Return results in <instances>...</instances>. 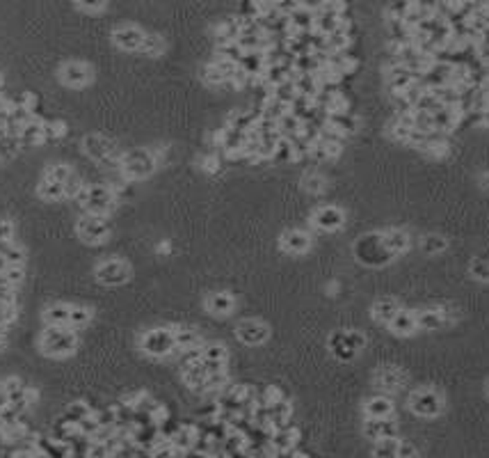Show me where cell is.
I'll return each mask as SVG.
<instances>
[{
	"label": "cell",
	"mask_w": 489,
	"mask_h": 458,
	"mask_svg": "<svg viewBox=\"0 0 489 458\" xmlns=\"http://www.w3.org/2000/svg\"><path fill=\"white\" fill-rule=\"evenodd\" d=\"M140 351L149 358H170L177 353V339H174L172 325H160L140 334Z\"/></svg>",
	"instance_id": "obj_5"
},
{
	"label": "cell",
	"mask_w": 489,
	"mask_h": 458,
	"mask_svg": "<svg viewBox=\"0 0 489 458\" xmlns=\"http://www.w3.org/2000/svg\"><path fill=\"white\" fill-rule=\"evenodd\" d=\"M268 412H270V424H272V428H279V426L290 424V417H293V405H290L286 399H279L277 403L268 405Z\"/></svg>",
	"instance_id": "obj_27"
},
{
	"label": "cell",
	"mask_w": 489,
	"mask_h": 458,
	"mask_svg": "<svg viewBox=\"0 0 489 458\" xmlns=\"http://www.w3.org/2000/svg\"><path fill=\"white\" fill-rule=\"evenodd\" d=\"M220 165H222L220 156H215V154H208V156L201 158V167H203L206 172H210V174L220 172Z\"/></svg>",
	"instance_id": "obj_43"
},
{
	"label": "cell",
	"mask_w": 489,
	"mask_h": 458,
	"mask_svg": "<svg viewBox=\"0 0 489 458\" xmlns=\"http://www.w3.org/2000/svg\"><path fill=\"white\" fill-rule=\"evenodd\" d=\"M407 381H410L407 372L396 365H382L377 367L373 374L375 388L379 392H384V394H398V392H403L407 388Z\"/></svg>",
	"instance_id": "obj_11"
},
{
	"label": "cell",
	"mask_w": 489,
	"mask_h": 458,
	"mask_svg": "<svg viewBox=\"0 0 489 458\" xmlns=\"http://www.w3.org/2000/svg\"><path fill=\"white\" fill-rule=\"evenodd\" d=\"M5 341H7V334H5V328H0V348L5 346Z\"/></svg>",
	"instance_id": "obj_50"
},
{
	"label": "cell",
	"mask_w": 489,
	"mask_h": 458,
	"mask_svg": "<svg viewBox=\"0 0 489 458\" xmlns=\"http://www.w3.org/2000/svg\"><path fill=\"white\" fill-rule=\"evenodd\" d=\"M421 452L419 449H416L412 442H407V440H403L400 438V447H398V458H407V456H419Z\"/></svg>",
	"instance_id": "obj_46"
},
{
	"label": "cell",
	"mask_w": 489,
	"mask_h": 458,
	"mask_svg": "<svg viewBox=\"0 0 489 458\" xmlns=\"http://www.w3.org/2000/svg\"><path fill=\"white\" fill-rule=\"evenodd\" d=\"M83 188H85V184L80 181V177H76V174H71V177L64 181V195L71 198V200H76Z\"/></svg>",
	"instance_id": "obj_38"
},
{
	"label": "cell",
	"mask_w": 489,
	"mask_h": 458,
	"mask_svg": "<svg viewBox=\"0 0 489 458\" xmlns=\"http://www.w3.org/2000/svg\"><path fill=\"white\" fill-rule=\"evenodd\" d=\"M78 238L87 245H101L110 236V225L106 222V216H92L85 213L76 225Z\"/></svg>",
	"instance_id": "obj_9"
},
{
	"label": "cell",
	"mask_w": 489,
	"mask_h": 458,
	"mask_svg": "<svg viewBox=\"0 0 489 458\" xmlns=\"http://www.w3.org/2000/svg\"><path fill=\"white\" fill-rule=\"evenodd\" d=\"M0 388L5 390V394H7V397H12V394H17V392L26 390V385L21 383L17 376H10V378H5V381L0 383Z\"/></svg>",
	"instance_id": "obj_42"
},
{
	"label": "cell",
	"mask_w": 489,
	"mask_h": 458,
	"mask_svg": "<svg viewBox=\"0 0 489 458\" xmlns=\"http://www.w3.org/2000/svg\"><path fill=\"white\" fill-rule=\"evenodd\" d=\"M480 181H483V186H485V188H489V170L483 172V177H480Z\"/></svg>",
	"instance_id": "obj_48"
},
{
	"label": "cell",
	"mask_w": 489,
	"mask_h": 458,
	"mask_svg": "<svg viewBox=\"0 0 489 458\" xmlns=\"http://www.w3.org/2000/svg\"><path fill=\"white\" fill-rule=\"evenodd\" d=\"M144 37H147V32L140 30L137 26H121V28H117V30H112L114 46L121 50H128V53L140 50L144 44Z\"/></svg>",
	"instance_id": "obj_18"
},
{
	"label": "cell",
	"mask_w": 489,
	"mask_h": 458,
	"mask_svg": "<svg viewBox=\"0 0 489 458\" xmlns=\"http://www.w3.org/2000/svg\"><path fill=\"white\" fill-rule=\"evenodd\" d=\"M485 397L489 399V378H487V381H485Z\"/></svg>",
	"instance_id": "obj_51"
},
{
	"label": "cell",
	"mask_w": 489,
	"mask_h": 458,
	"mask_svg": "<svg viewBox=\"0 0 489 458\" xmlns=\"http://www.w3.org/2000/svg\"><path fill=\"white\" fill-rule=\"evenodd\" d=\"M76 346L78 337L71 325H46L39 337V351L48 358H67Z\"/></svg>",
	"instance_id": "obj_2"
},
{
	"label": "cell",
	"mask_w": 489,
	"mask_h": 458,
	"mask_svg": "<svg viewBox=\"0 0 489 458\" xmlns=\"http://www.w3.org/2000/svg\"><path fill=\"white\" fill-rule=\"evenodd\" d=\"M130 273H133L130 271V266L121 259H106V261H101V264L97 266V271H94L97 280L106 287L126 285V282L130 280Z\"/></svg>",
	"instance_id": "obj_12"
},
{
	"label": "cell",
	"mask_w": 489,
	"mask_h": 458,
	"mask_svg": "<svg viewBox=\"0 0 489 458\" xmlns=\"http://www.w3.org/2000/svg\"><path fill=\"white\" fill-rule=\"evenodd\" d=\"M37 195L46 202H60L67 198V195H64V184L53 181V179H46V177H43L41 184L37 186Z\"/></svg>",
	"instance_id": "obj_29"
},
{
	"label": "cell",
	"mask_w": 489,
	"mask_h": 458,
	"mask_svg": "<svg viewBox=\"0 0 489 458\" xmlns=\"http://www.w3.org/2000/svg\"><path fill=\"white\" fill-rule=\"evenodd\" d=\"M311 225L320 231H339L346 225V211L337 204H323L311 213Z\"/></svg>",
	"instance_id": "obj_14"
},
{
	"label": "cell",
	"mask_w": 489,
	"mask_h": 458,
	"mask_svg": "<svg viewBox=\"0 0 489 458\" xmlns=\"http://www.w3.org/2000/svg\"><path fill=\"white\" fill-rule=\"evenodd\" d=\"M386 330L396 337H412V334L419 332V318H416V309L400 307L396 312V316L386 323Z\"/></svg>",
	"instance_id": "obj_17"
},
{
	"label": "cell",
	"mask_w": 489,
	"mask_h": 458,
	"mask_svg": "<svg viewBox=\"0 0 489 458\" xmlns=\"http://www.w3.org/2000/svg\"><path fill=\"white\" fill-rule=\"evenodd\" d=\"M416 318H419V332H437L455 323L459 312L452 305H432V307L416 309Z\"/></svg>",
	"instance_id": "obj_7"
},
{
	"label": "cell",
	"mask_w": 489,
	"mask_h": 458,
	"mask_svg": "<svg viewBox=\"0 0 489 458\" xmlns=\"http://www.w3.org/2000/svg\"><path fill=\"white\" fill-rule=\"evenodd\" d=\"M5 268H7V259L3 257V254H0V275L5 273Z\"/></svg>",
	"instance_id": "obj_49"
},
{
	"label": "cell",
	"mask_w": 489,
	"mask_h": 458,
	"mask_svg": "<svg viewBox=\"0 0 489 458\" xmlns=\"http://www.w3.org/2000/svg\"><path fill=\"white\" fill-rule=\"evenodd\" d=\"M236 337L245 346H263L270 339V325L261 318H243L236 325Z\"/></svg>",
	"instance_id": "obj_13"
},
{
	"label": "cell",
	"mask_w": 489,
	"mask_h": 458,
	"mask_svg": "<svg viewBox=\"0 0 489 458\" xmlns=\"http://www.w3.org/2000/svg\"><path fill=\"white\" fill-rule=\"evenodd\" d=\"M160 163L156 158V151L153 149H133L128 154H121V161H119V172L123 179L128 181H140V179H147L149 174H153Z\"/></svg>",
	"instance_id": "obj_4"
},
{
	"label": "cell",
	"mask_w": 489,
	"mask_h": 458,
	"mask_svg": "<svg viewBox=\"0 0 489 458\" xmlns=\"http://www.w3.org/2000/svg\"><path fill=\"white\" fill-rule=\"evenodd\" d=\"M71 167L67 163H53V165H48L46 167V172H43V177L46 179H53V181H60V184H64L69 177H71Z\"/></svg>",
	"instance_id": "obj_36"
},
{
	"label": "cell",
	"mask_w": 489,
	"mask_h": 458,
	"mask_svg": "<svg viewBox=\"0 0 489 458\" xmlns=\"http://www.w3.org/2000/svg\"><path fill=\"white\" fill-rule=\"evenodd\" d=\"M69 309H71V305H64V303L48 305V307L43 309V323L46 325H69Z\"/></svg>",
	"instance_id": "obj_28"
},
{
	"label": "cell",
	"mask_w": 489,
	"mask_h": 458,
	"mask_svg": "<svg viewBox=\"0 0 489 458\" xmlns=\"http://www.w3.org/2000/svg\"><path fill=\"white\" fill-rule=\"evenodd\" d=\"M174 339H177V353L183 351H194V348H201V334L194 328H188V325H174Z\"/></svg>",
	"instance_id": "obj_26"
},
{
	"label": "cell",
	"mask_w": 489,
	"mask_h": 458,
	"mask_svg": "<svg viewBox=\"0 0 489 458\" xmlns=\"http://www.w3.org/2000/svg\"><path fill=\"white\" fill-rule=\"evenodd\" d=\"M76 5L85 12H101L106 7V0H76Z\"/></svg>",
	"instance_id": "obj_44"
},
{
	"label": "cell",
	"mask_w": 489,
	"mask_h": 458,
	"mask_svg": "<svg viewBox=\"0 0 489 458\" xmlns=\"http://www.w3.org/2000/svg\"><path fill=\"white\" fill-rule=\"evenodd\" d=\"M368 339L361 330H337L330 337V353L341 362H350L366 348Z\"/></svg>",
	"instance_id": "obj_6"
},
{
	"label": "cell",
	"mask_w": 489,
	"mask_h": 458,
	"mask_svg": "<svg viewBox=\"0 0 489 458\" xmlns=\"http://www.w3.org/2000/svg\"><path fill=\"white\" fill-rule=\"evenodd\" d=\"M363 417H396V403H393L391 394L377 392V394L368 397L361 405Z\"/></svg>",
	"instance_id": "obj_19"
},
{
	"label": "cell",
	"mask_w": 489,
	"mask_h": 458,
	"mask_svg": "<svg viewBox=\"0 0 489 458\" xmlns=\"http://www.w3.org/2000/svg\"><path fill=\"white\" fill-rule=\"evenodd\" d=\"M268 3H275V0H268Z\"/></svg>",
	"instance_id": "obj_52"
},
{
	"label": "cell",
	"mask_w": 489,
	"mask_h": 458,
	"mask_svg": "<svg viewBox=\"0 0 489 458\" xmlns=\"http://www.w3.org/2000/svg\"><path fill=\"white\" fill-rule=\"evenodd\" d=\"M119 200L114 195V191L106 184H97L87 188V198L80 207L85 209V213L92 216H108L114 209V202Z\"/></svg>",
	"instance_id": "obj_10"
},
{
	"label": "cell",
	"mask_w": 489,
	"mask_h": 458,
	"mask_svg": "<svg viewBox=\"0 0 489 458\" xmlns=\"http://www.w3.org/2000/svg\"><path fill=\"white\" fill-rule=\"evenodd\" d=\"M60 81L67 87H85L92 81V71L83 62H67L60 67Z\"/></svg>",
	"instance_id": "obj_22"
},
{
	"label": "cell",
	"mask_w": 489,
	"mask_h": 458,
	"mask_svg": "<svg viewBox=\"0 0 489 458\" xmlns=\"http://www.w3.org/2000/svg\"><path fill=\"white\" fill-rule=\"evenodd\" d=\"M384 234V243L389 252L393 257H400V254H405L407 250L412 248V236L410 231L403 229V227H389V229H382Z\"/></svg>",
	"instance_id": "obj_23"
},
{
	"label": "cell",
	"mask_w": 489,
	"mask_h": 458,
	"mask_svg": "<svg viewBox=\"0 0 489 458\" xmlns=\"http://www.w3.org/2000/svg\"><path fill=\"white\" fill-rule=\"evenodd\" d=\"M302 188L309 195H320V193H325V188H327V179L323 177L320 172H306L304 177H302Z\"/></svg>",
	"instance_id": "obj_33"
},
{
	"label": "cell",
	"mask_w": 489,
	"mask_h": 458,
	"mask_svg": "<svg viewBox=\"0 0 489 458\" xmlns=\"http://www.w3.org/2000/svg\"><path fill=\"white\" fill-rule=\"evenodd\" d=\"M92 316H94V312L90 307H83V305H71L69 325L71 328H85V325L92 321Z\"/></svg>",
	"instance_id": "obj_34"
},
{
	"label": "cell",
	"mask_w": 489,
	"mask_h": 458,
	"mask_svg": "<svg viewBox=\"0 0 489 458\" xmlns=\"http://www.w3.org/2000/svg\"><path fill=\"white\" fill-rule=\"evenodd\" d=\"M43 133H46V140L62 137L67 133V124H64V122H43Z\"/></svg>",
	"instance_id": "obj_39"
},
{
	"label": "cell",
	"mask_w": 489,
	"mask_h": 458,
	"mask_svg": "<svg viewBox=\"0 0 489 458\" xmlns=\"http://www.w3.org/2000/svg\"><path fill=\"white\" fill-rule=\"evenodd\" d=\"M140 53L149 55V57L163 55V53H165V41H163V37H158V35H147V37H144L142 48H140Z\"/></svg>",
	"instance_id": "obj_35"
},
{
	"label": "cell",
	"mask_w": 489,
	"mask_h": 458,
	"mask_svg": "<svg viewBox=\"0 0 489 458\" xmlns=\"http://www.w3.org/2000/svg\"><path fill=\"white\" fill-rule=\"evenodd\" d=\"M398 447H400V438L398 435H393V438H384V440L373 442L370 454L382 456V458H398Z\"/></svg>",
	"instance_id": "obj_30"
},
{
	"label": "cell",
	"mask_w": 489,
	"mask_h": 458,
	"mask_svg": "<svg viewBox=\"0 0 489 458\" xmlns=\"http://www.w3.org/2000/svg\"><path fill=\"white\" fill-rule=\"evenodd\" d=\"M236 298L229 292H213L203 298V307L213 316H231L236 312Z\"/></svg>",
	"instance_id": "obj_21"
},
{
	"label": "cell",
	"mask_w": 489,
	"mask_h": 458,
	"mask_svg": "<svg viewBox=\"0 0 489 458\" xmlns=\"http://www.w3.org/2000/svg\"><path fill=\"white\" fill-rule=\"evenodd\" d=\"M94 412V408L87 401H74V403H69L67 405V410H64V419H69L71 424H80V421H83L85 417H90Z\"/></svg>",
	"instance_id": "obj_31"
},
{
	"label": "cell",
	"mask_w": 489,
	"mask_h": 458,
	"mask_svg": "<svg viewBox=\"0 0 489 458\" xmlns=\"http://www.w3.org/2000/svg\"><path fill=\"white\" fill-rule=\"evenodd\" d=\"M201 362L206 367V372H222L226 369V362H229V351L220 341H213V344H201Z\"/></svg>",
	"instance_id": "obj_20"
},
{
	"label": "cell",
	"mask_w": 489,
	"mask_h": 458,
	"mask_svg": "<svg viewBox=\"0 0 489 458\" xmlns=\"http://www.w3.org/2000/svg\"><path fill=\"white\" fill-rule=\"evenodd\" d=\"M83 149L85 154L92 158V161H97L101 165H108V167H114V170H119V161H121V154L117 151L114 142L108 140L106 135H87L83 140Z\"/></svg>",
	"instance_id": "obj_8"
},
{
	"label": "cell",
	"mask_w": 489,
	"mask_h": 458,
	"mask_svg": "<svg viewBox=\"0 0 489 458\" xmlns=\"http://www.w3.org/2000/svg\"><path fill=\"white\" fill-rule=\"evenodd\" d=\"M17 305H5L0 303V328H5V325H10L14 318H17Z\"/></svg>",
	"instance_id": "obj_41"
},
{
	"label": "cell",
	"mask_w": 489,
	"mask_h": 458,
	"mask_svg": "<svg viewBox=\"0 0 489 458\" xmlns=\"http://www.w3.org/2000/svg\"><path fill=\"white\" fill-rule=\"evenodd\" d=\"M5 278L12 282L14 287L17 285H21V282H23V278H26V271H23V266H17V264H7V268H5Z\"/></svg>",
	"instance_id": "obj_40"
},
{
	"label": "cell",
	"mask_w": 489,
	"mask_h": 458,
	"mask_svg": "<svg viewBox=\"0 0 489 458\" xmlns=\"http://www.w3.org/2000/svg\"><path fill=\"white\" fill-rule=\"evenodd\" d=\"M156 250H158L160 254H163V252L167 254V252H170V243H160V245H158V248H156Z\"/></svg>",
	"instance_id": "obj_47"
},
{
	"label": "cell",
	"mask_w": 489,
	"mask_h": 458,
	"mask_svg": "<svg viewBox=\"0 0 489 458\" xmlns=\"http://www.w3.org/2000/svg\"><path fill=\"white\" fill-rule=\"evenodd\" d=\"M311 245H313V236L309 234V231H304V229H286L283 234L279 236V250L281 252H286V254H306L311 250Z\"/></svg>",
	"instance_id": "obj_16"
},
{
	"label": "cell",
	"mask_w": 489,
	"mask_h": 458,
	"mask_svg": "<svg viewBox=\"0 0 489 458\" xmlns=\"http://www.w3.org/2000/svg\"><path fill=\"white\" fill-rule=\"evenodd\" d=\"M400 307H403V305H400L398 298H391V296L377 298V300L370 305V318H373L375 323L386 325L393 316H396V312Z\"/></svg>",
	"instance_id": "obj_24"
},
{
	"label": "cell",
	"mask_w": 489,
	"mask_h": 458,
	"mask_svg": "<svg viewBox=\"0 0 489 458\" xmlns=\"http://www.w3.org/2000/svg\"><path fill=\"white\" fill-rule=\"evenodd\" d=\"M352 252L357 261L368 268H382L396 259L389 252V248H386L382 231H368V234L359 236L352 245Z\"/></svg>",
	"instance_id": "obj_1"
},
{
	"label": "cell",
	"mask_w": 489,
	"mask_h": 458,
	"mask_svg": "<svg viewBox=\"0 0 489 458\" xmlns=\"http://www.w3.org/2000/svg\"><path fill=\"white\" fill-rule=\"evenodd\" d=\"M203 81H206L208 85H224L226 83V78H224V74L220 69H217V64L215 62H210V64H206V67H203Z\"/></svg>",
	"instance_id": "obj_37"
},
{
	"label": "cell",
	"mask_w": 489,
	"mask_h": 458,
	"mask_svg": "<svg viewBox=\"0 0 489 458\" xmlns=\"http://www.w3.org/2000/svg\"><path fill=\"white\" fill-rule=\"evenodd\" d=\"M446 401H443L441 392L435 388H416L407 394V410L421 419H435L439 417Z\"/></svg>",
	"instance_id": "obj_3"
},
{
	"label": "cell",
	"mask_w": 489,
	"mask_h": 458,
	"mask_svg": "<svg viewBox=\"0 0 489 458\" xmlns=\"http://www.w3.org/2000/svg\"><path fill=\"white\" fill-rule=\"evenodd\" d=\"M469 278L476 282L489 285V259L487 257H473L469 261Z\"/></svg>",
	"instance_id": "obj_32"
},
{
	"label": "cell",
	"mask_w": 489,
	"mask_h": 458,
	"mask_svg": "<svg viewBox=\"0 0 489 458\" xmlns=\"http://www.w3.org/2000/svg\"><path fill=\"white\" fill-rule=\"evenodd\" d=\"M448 238L439 234V231H428L419 238V250L426 254V257H439L448 250Z\"/></svg>",
	"instance_id": "obj_25"
},
{
	"label": "cell",
	"mask_w": 489,
	"mask_h": 458,
	"mask_svg": "<svg viewBox=\"0 0 489 458\" xmlns=\"http://www.w3.org/2000/svg\"><path fill=\"white\" fill-rule=\"evenodd\" d=\"M14 231L12 220H0V241H14Z\"/></svg>",
	"instance_id": "obj_45"
},
{
	"label": "cell",
	"mask_w": 489,
	"mask_h": 458,
	"mask_svg": "<svg viewBox=\"0 0 489 458\" xmlns=\"http://www.w3.org/2000/svg\"><path fill=\"white\" fill-rule=\"evenodd\" d=\"M361 433L368 442L393 438V435H398V421L396 417H363Z\"/></svg>",
	"instance_id": "obj_15"
}]
</instances>
